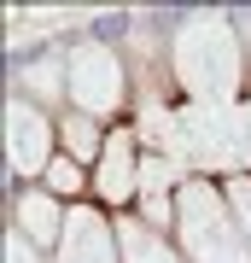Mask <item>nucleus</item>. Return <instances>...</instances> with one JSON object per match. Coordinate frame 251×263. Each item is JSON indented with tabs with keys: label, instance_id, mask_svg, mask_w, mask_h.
<instances>
[{
	"label": "nucleus",
	"instance_id": "f257e3e1",
	"mask_svg": "<svg viewBox=\"0 0 251 263\" xmlns=\"http://www.w3.org/2000/svg\"><path fill=\"white\" fill-rule=\"evenodd\" d=\"M169 59H176V82L187 88V100L234 105L240 76H245V47H240V29L222 12H193L176 29V53Z\"/></svg>",
	"mask_w": 251,
	"mask_h": 263
},
{
	"label": "nucleus",
	"instance_id": "f03ea898",
	"mask_svg": "<svg viewBox=\"0 0 251 263\" xmlns=\"http://www.w3.org/2000/svg\"><path fill=\"white\" fill-rule=\"evenodd\" d=\"M176 240L193 263H251V246L240 234V216H234L228 193L205 176L176 187Z\"/></svg>",
	"mask_w": 251,
	"mask_h": 263
},
{
	"label": "nucleus",
	"instance_id": "7ed1b4c3",
	"mask_svg": "<svg viewBox=\"0 0 251 263\" xmlns=\"http://www.w3.org/2000/svg\"><path fill=\"white\" fill-rule=\"evenodd\" d=\"M176 158H193L199 170H228V176H245L240 105L187 100L181 111H176Z\"/></svg>",
	"mask_w": 251,
	"mask_h": 263
},
{
	"label": "nucleus",
	"instance_id": "20e7f679",
	"mask_svg": "<svg viewBox=\"0 0 251 263\" xmlns=\"http://www.w3.org/2000/svg\"><path fill=\"white\" fill-rule=\"evenodd\" d=\"M65 94H70V111L82 117H111L123 105V59L100 41H82L65 65Z\"/></svg>",
	"mask_w": 251,
	"mask_h": 263
},
{
	"label": "nucleus",
	"instance_id": "39448f33",
	"mask_svg": "<svg viewBox=\"0 0 251 263\" xmlns=\"http://www.w3.org/2000/svg\"><path fill=\"white\" fill-rule=\"evenodd\" d=\"M53 146H59V123L29 100H12L6 105V158L24 181H41L53 170Z\"/></svg>",
	"mask_w": 251,
	"mask_h": 263
},
{
	"label": "nucleus",
	"instance_id": "423d86ee",
	"mask_svg": "<svg viewBox=\"0 0 251 263\" xmlns=\"http://www.w3.org/2000/svg\"><path fill=\"white\" fill-rule=\"evenodd\" d=\"M53 263H123L117 222H105L100 205H70V222H65V240H59Z\"/></svg>",
	"mask_w": 251,
	"mask_h": 263
},
{
	"label": "nucleus",
	"instance_id": "0eeeda50",
	"mask_svg": "<svg viewBox=\"0 0 251 263\" xmlns=\"http://www.w3.org/2000/svg\"><path fill=\"white\" fill-rule=\"evenodd\" d=\"M140 135L134 129H117L111 141H105L100 164H93V193H100V205H129L140 193Z\"/></svg>",
	"mask_w": 251,
	"mask_h": 263
},
{
	"label": "nucleus",
	"instance_id": "6e6552de",
	"mask_svg": "<svg viewBox=\"0 0 251 263\" xmlns=\"http://www.w3.org/2000/svg\"><path fill=\"white\" fill-rule=\"evenodd\" d=\"M65 222H70V211L59 205V193H41V187L18 193V228L41 246V252H47V246L59 252V240H65Z\"/></svg>",
	"mask_w": 251,
	"mask_h": 263
},
{
	"label": "nucleus",
	"instance_id": "1a4fd4ad",
	"mask_svg": "<svg viewBox=\"0 0 251 263\" xmlns=\"http://www.w3.org/2000/svg\"><path fill=\"white\" fill-rule=\"evenodd\" d=\"M117 252L123 263H176V246L140 216H117Z\"/></svg>",
	"mask_w": 251,
	"mask_h": 263
},
{
	"label": "nucleus",
	"instance_id": "9d476101",
	"mask_svg": "<svg viewBox=\"0 0 251 263\" xmlns=\"http://www.w3.org/2000/svg\"><path fill=\"white\" fill-rule=\"evenodd\" d=\"M59 141H65V158L70 164H100V152H105L111 135H100V117L65 111V117H59Z\"/></svg>",
	"mask_w": 251,
	"mask_h": 263
},
{
	"label": "nucleus",
	"instance_id": "9b49d317",
	"mask_svg": "<svg viewBox=\"0 0 251 263\" xmlns=\"http://www.w3.org/2000/svg\"><path fill=\"white\" fill-rule=\"evenodd\" d=\"M181 158H169V152H146L140 158V199H164V187L176 181Z\"/></svg>",
	"mask_w": 251,
	"mask_h": 263
},
{
	"label": "nucleus",
	"instance_id": "f8f14e48",
	"mask_svg": "<svg viewBox=\"0 0 251 263\" xmlns=\"http://www.w3.org/2000/svg\"><path fill=\"white\" fill-rule=\"evenodd\" d=\"M228 205H234V216H240V234H245V246H251V176H228Z\"/></svg>",
	"mask_w": 251,
	"mask_h": 263
},
{
	"label": "nucleus",
	"instance_id": "ddd939ff",
	"mask_svg": "<svg viewBox=\"0 0 251 263\" xmlns=\"http://www.w3.org/2000/svg\"><path fill=\"white\" fill-rule=\"evenodd\" d=\"M47 187H53V193H76V187H82V164H70V158H53V170H47Z\"/></svg>",
	"mask_w": 251,
	"mask_h": 263
},
{
	"label": "nucleus",
	"instance_id": "4468645a",
	"mask_svg": "<svg viewBox=\"0 0 251 263\" xmlns=\"http://www.w3.org/2000/svg\"><path fill=\"white\" fill-rule=\"evenodd\" d=\"M6 263H41V246L24 234V228H12L6 234Z\"/></svg>",
	"mask_w": 251,
	"mask_h": 263
},
{
	"label": "nucleus",
	"instance_id": "2eb2a0df",
	"mask_svg": "<svg viewBox=\"0 0 251 263\" xmlns=\"http://www.w3.org/2000/svg\"><path fill=\"white\" fill-rule=\"evenodd\" d=\"M240 141H245V176H251V100L240 105Z\"/></svg>",
	"mask_w": 251,
	"mask_h": 263
}]
</instances>
